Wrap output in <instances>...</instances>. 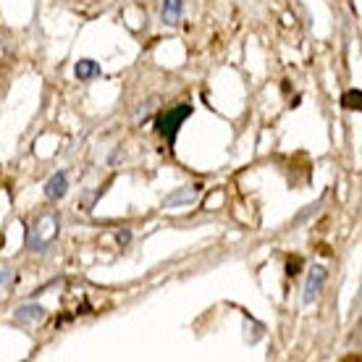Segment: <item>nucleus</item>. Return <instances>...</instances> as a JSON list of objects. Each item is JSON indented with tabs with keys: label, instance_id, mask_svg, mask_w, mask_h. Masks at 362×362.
Segmentation results:
<instances>
[{
	"label": "nucleus",
	"instance_id": "9",
	"mask_svg": "<svg viewBox=\"0 0 362 362\" xmlns=\"http://www.w3.org/2000/svg\"><path fill=\"white\" fill-rule=\"evenodd\" d=\"M341 105H344V108H349V110H360L362 108V92L360 90H349L344 98H341Z\"/></svg>",
	"mask_w": 362,
	"mask_h": 362
},
{
	"label": "nucleus",
	"instance_id": "5",
	"mask_svg": "<svg viewBox=\"0 0 362 362\" xmlns=\"http://www.w3.org/2000/svg\"><path fill=\"white\" fill-rule=\"evenodd\" d=\"M69 192V179H66V173H55L53 179L45 184V197L47 199H61Z\"/></svg>",
	"mask_w": 362,
	"mask_h": 362
},
{
	"label": "nucleus",
	"instance_id": "7",
	"mask_svg": "<svg viewBox=\"0 0 362 362\" xmlns=\"http://www.w3.org/2000/svg\"><path fill=\"white\" fill-rule=\"evenodd\" d=\"M74 74H76L82 82H87V79H92V76H98L100 66H98V61H90V58H87V61H79V64H76Z\"/></svg>",
	"mask_w": 362,
	"mask_h": 362
},
{
	"label": "nucleus",
	"instance_id": "4",
	"mask_svg": "<svg viewBox=\"0 0 362 362\" xmlns=\"http://www.w3.org/2000/svg\"><path fill=\"white\" fill-rule=\"evenodd\" d=\"M199 187H181V189H176L173 194H168V197L163 199V208H179V205H189V202H194V197H197Z\"/></svg>",
	"mask_w": 362,
	"mask_h": 362
},
{
	"label": "nucleus",
	"instance_id": "1",
	"mask_svg": "<svg viewBox=\"0 0 362 362\" xmlns=\"http://www.w3.org/2000/svg\"><path fill=\"white\" fill-rule=\"evenodd\" d=\"M58 228H61V218L58 213L47 210V213H40V216L32 221V226L27 228V250H47L58 239Z\"/></svg>",
	"mask_w": 362,
	"mask_h": 362
},
{
	"label": "nucleus",
	"instance_id": "11",
	"mask_svg": "<svg viewBox=\"0 0 362 362\" xmlns=\"http://www.w3.org/2000/svg\"><path fill=\"white\" fill-rule=\"evenodd\" d=\"M315 210H317V205H308V210H305L302 216H297V221H294V223H302V221H305V218H308V216H313Z\"/></svg>",
	"mask_w": 362,
	"mask_h": 362
},
{
	"label": "nucleus",
	"instance_id": "12",
	"mask_svg": "<svg viewBox=\"0 0 362 362\" xmlns=\"http://www.w3.org/2000/svg\"><path fill=\"white\" fill-rule=\"evenodd\" d=\"M118 242H121V245H127V242H129V231H121V234H118Z\"/></svg>",
	"mask_w": 362,
	"mask_h": 362
},
{
	"label": "nucleus",
	"instance_id": "8",
	"mask_svg": "<svg viewBox=\"0 0 362 362\" xmlns=\"http://www.w3.org/2000/svg\"><path fill=\"white\" fill-rule=\"evenodd\" d=\"M179 18H181V0H165L163 21L165 24H179Z\"/></svg>",
	"mask_w": 362,
	"mask_h": 362
},
{
	"label": "nucleus",
	"instance_id": "2",
	"mask_svg": "<svg viewBox=\"0 0 362 362\" xmlns=\"http://www.w3.org/2000/svg\"><path fill=\"white\" fill-rule=\"evenodd\" d=\"M189 116H192V105H179V108L165 110L163 116L158 118V132H160V136H165V142L171 147L176 145V134H179L181 124Z\"/></svg>",
	"mask_w": 362,
	"mask_h": 362
},
{
	"label": "nucleus",
	"instance_id": "3",
	"mask_svg": "<svg viewBox=\"0 0 362 362\" xmlns=\"http://www.w3.org/2000/svg\"><path fill=\"white\" fill-rule=\"evenodd\" d=\"M328 271L323 265H313L308 273V281H305V294H302V305H313L320 291H323V284H326Z\"/></svg>",
	"mask_w": 362,
	"mask_h": 362
},
{
	"label": "nucleus",
	"instance_id": "10",
	"mask_svg": "<svg viewBox=\"0 0 362 362\" xmlns=\"http://www.w3.org/2000/svg\"><path fill=\"white\" fill-rule=\"evenodd\" d=\"M11 279H13V273H11L8 268H0V286H6Z\"/></svg>",
	"mask_w": 362,
	"mask_h": 362
},
{
	"label": "nucleus",
	"instance_id": "6",
	"mask_svg": "<svg viewBox=\"0 0 362 362\" xmlns=\"http://www.w3.org/2000/svg\"><path fill=\"white\" fill-rule=\"evenodd\" d=\"M45 317V310L40 305H24V308L16 310V320L18 323H29V320H42Z\"/></svg>",
	"mask_w": 362,
	"mask_h": 362
}]
</instances>
